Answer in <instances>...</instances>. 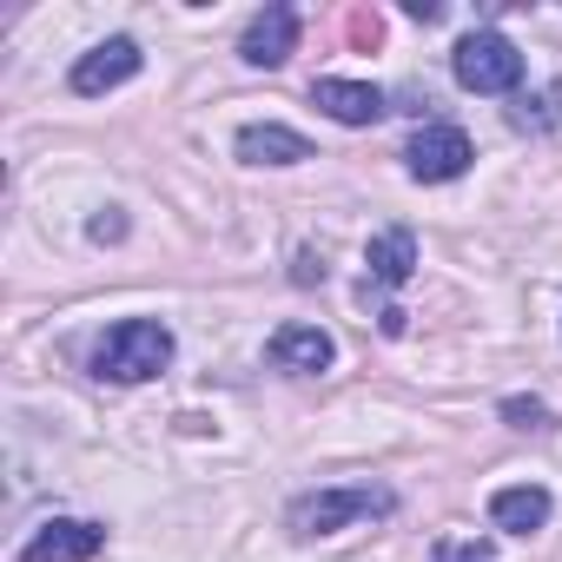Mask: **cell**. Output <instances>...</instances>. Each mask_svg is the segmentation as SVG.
<instances>
[{
    "instance_id": "cell-1",
    "label": "cell",
    "mask_w": 562,
    "mask_h": 562,
    "mask_svg": "<svg viewBox=\"0 0 562 562\" xmlns=\"http://www.w3.org/2000/svg\"><path fill=\"white\" fill-rule=\"evenodd\" d=\"M172 364V331L159 325V318H120L106 338H100V351H93V371L106 378V384H146V378H159Z\"/></svg>"
},
{
    "instance_id": "cell-2",
    "label": "cell",
    "mask_w": 562,
    "mask_h": 562,
    "mask_svg": "<svg viewBox=\"0 0 562 562\" xmlns=\"http://www.w3.org/2000/svg\"><path fill=\"white\" fill-rule=\"evenodd\" d=\"M391 490H378V483H338V490H312V496H299L292 503V536L299 542H312V536H338L345 522H364V516H391Z\"/></svg>"
},
{
    "instance_id": "cell-3",
    "label": "cell",
    "mask_w": 562,
    "mask_h": 562,
    "mask_svg": "<svg viewBox=\"0 0 562 562\" xmlns=\"http://www.w3.org/2000/svg\"><path fill=\"white\" fill-rule=\"evenodd\" d=\"M450 74L463 93H516L522 87V54L503 34H463L450 54Z\"/></svg>"
},
{
    "instance_id": "cell-4",
    "label": "cell",
    "mask_w": 562,
    "mask_h": 562,
    "mask_svg": "<svg viewBox=\"0 0 562 562\" xmlns=\"http://www.w3.org/2000/svg\"><path fill=\"white\" fill-rule=\"evenodd\" d=\"M470 133L463 126H450V120H430V126H417V139H411V153H404V166H411V179H424V186H443V179H463L470 172Z\"/></svg>"
},
{
    "instance_id": "cell-5",
    "label": "cell",
    "mask_w": 562,
    "mask_h": 562,
    "mask_svg": "<svg viewBox=\"0 0 562 562\" xmlns=\"http://www.w3.org/2000/svg\"><path fill=\"white\" fill-rule=\"evenodd\" d=\"M139 67H146L139 41L113 34V41H100V47H87V54L74 60V93H80V100H93V93H113V87H126Z\"/></svg>"
},
{
    "instance_id": "cell-6",
    "label": "cell",
    "mask_w": 562,
    "mask_h": 562,
    "mask_svg": "<svg viewBox=\"0 0 562 562\" xmlns=\"http://www.w3.org/2000/svg\"><path fill=\"white\" fill-rule=\"evenodd\" d=\"M106 549V529L100 522H80V516H54L27 536L21 562H93Z\"/></svg>"
},
{
    "instance_id": "cell-7",
    "label": "cell",
    "mask_w": 562,
    "mask_h": 562,
    "mask_svg": "<svg viewBox=\"0 0 562 562\" xmlns=\"http://www.w3.org/2000/svg\"><path fill=\"white\" fill-rule=\"evenodd\" d=\"M299 54V8H265L251 14L245 41H238V60L245 67H285Z\"/></svg>"
},
{
    "instance_id": "cell-8",
    "label": "cell",
    "mask_w": 562,
    "mask_h": 562,
    "mask_svg": "<svg viewBox=\"0 0 562 562\" xmlns=\"http://www.w3.org/2000/svg\"><path fill=\"white\" fill-rule=\"evenodd\" d=\"M271 364L292 371V378H318V371L338 364V345H331V331H318V325H278V331H271Z\"/></svg>"
},
{
    "instance_id": "cell-9",
    "label": "cell",
    "mask_w": 562,
    "mask_h": 562,
    "mask_svg": "<svg viewBox=\"0 0 562 562\" xmlns=\"http://www.w3.org/2000/svg\"><path fill=\"white\" fill-rule=\"evenodd\" d=\"M312 106L331 113L338 126H371L384 120V93L371 80H312Z\"/></svg>"
},
{
    "instance_id": "cell-10",
    "label": "cell",
    "mask_w": 562,
    "mask_h": 562,
    "mask_svg": "<svg viewBox=\"0 0 562 562\" xmlns=\"http://www.w3.org/2000/svg\"><path fill=\"white\" fill-rule=\"evenodd\" d=\"M238 159L245 166H299V159H312V139L292 133V126H278V120H265V126L238 133Z\"/></svg>"
},
{
    "instance_id": "cell-11",
    "label": "cell",
    "mask_w": 562,
    "mask_h": 562,
    "mask_svg": "<svg viewBox=\"0 0 562 562\" xmlns=\"http://www.w3.org/2000/svg\"><path fill=\"white\" fill-rule=\"evenodd\" d=\"M364 265H371V285L397 292V285H411V271H417V238H411L404 225H391V232H378V238H371Z\"/></svg>"
},
{
    "instance_id": "cell-12",
    "label": "cell",
    "mask_w": 562,
    "mask_h": 562,
    "mask_svg": "<svg viewBox=\"0 0 562 562\" xmlns=\"http://www.w3.org/2000/svg\"><path fill=\"white\" fill-rule=\"evenodd\" d=\"M490 522L509 529V536H536V529L549 522V490H536V483L496 490V496H490Z\"/></svg>"
},
{
    "instance_id": "cell-13",
    "label": "cell",
    "mask_w": 562,
    "mask_h": 562,
    "mask_svg": "<svg viewBox=\"0 0 562 562\" xmlns=\"http://www.w3.org/2000/svg\"><path fill=\"white\" fill-rule=\"evenodd\" d=\"M509 126H516V133H549V126H562V87H549V93H536V100H516V106H509Z\"/></svg>"
},
{
    "instance_id": "cell-14",
    "label": "cell",
    "mask_w": 562,
    "mask_h": 562,
    "mask_svg": "<svg viewBox=\"0 0 562 562\" xmlns=\"http://www.w3.org/2000/svg\"><path fill=\"white\" fill-rule=\"evenodd\" d=\"M430 562H496V555H490V542H476V536H450V542H437Z\"/></svg>"
},
{
    "instance_id": "cell-15",
    "label": "cell",
    "mask_w": 562,
    "mask_h": 562,
    "mask_svg": "<svg viewBox=\"0 0 562 562\" xmlns=\"http://www.w3.org/2000/svg\"><path fill=\"white\" fill-rule=\"evenodd\" d=\"M503 417H509L516 430H549V411H542L536 397H503Z\"/></svg>"
},
{
    "instance_id": "cell-16",
    "label": "cell",
    "mask_w": 562,
    "mask_h": 562,
    "mask_svg": "<svg viewBox=\"0 0 562 562\" xmlns=\"http://www.w3.org/2000/svg\"><path fill=\"white\" fill-rule=\"evenodd\" d=\"M87 232H93V238H100V245H106V238H126V218H93V225H87Z\"/></svg>"
},
{
    "instance_id": "cell-17",
    "label": "cell",
    "mask_w": 562,
    "mask_h": 562,
    "mask_svg": "<svg viewBox=\"0 0 562 562\" xmlns=\"http://www.w3.org/2000/svg\"><path fill=\"white\" fill-rule=\"evenodd\" d=\"M404 14H411V21H424V27H430V21H443V8H437V0H411Z\"/></svg>"
}]
</instances>
